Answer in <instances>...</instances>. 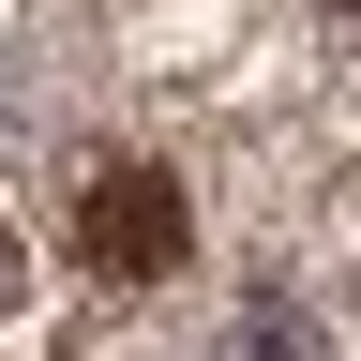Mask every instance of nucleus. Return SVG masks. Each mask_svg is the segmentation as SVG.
<instances>
[{
    "label": "nucleus",
    "instance_id": "3",
    "mask_svg": "<svg viewBox=\"0 0 361 361\" xmlns=\"http://www.w3.org/2000/svg\"><path fill=\"white\" fill-rule=\"evenodd\" d=\"M0 316H30V256H16V226H0Z\"/></svg>",
    "mask_w": 361,
    "mask_h": 361
},
{
    "label": "nucleus",
    "instance_id": "1",
    "mask_svg": "<svg viewBox=\"0 0 361 361\" xmlns=\"http://www.w3.org/2000/svg\"><path fill=\"white\" fill-rule=\"evenodd\" d=\"M180 241H196V196H180L166 166H90V180H75V256H90V286H166Z\"/></svg>",
    "mask_w": 361,
    "mask_h": 361
},
{
    "label": "nucleus",
    "instance_id": "2",
    "mask_svg": "<svg viewBox=\"0 0 361 361\" xmlns=\"http://www.w3.org/2000/svg\"><path fill=\"white\" fill-rule=\"evenodd\" d=\"M226 361H331V316L286 301V286H256V301H241V331H226Z\"/></svg>",
    "mask_w": 361,
    "mask_h": 361
}]
</instances>
